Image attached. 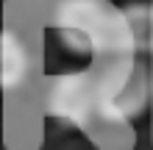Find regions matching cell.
I'll use <instances>...</instances> for the list:
<instances>
[{
  "label": "cell",
  "mask_w": 153,
  "mask_h": 150,
  "mask_svg": "<svg viewBox=\"0 0 153 150\" xmlns=\"http://www.w3.org/2000/svg\"><path fill=\"white\" fill-rule=\"evenodd\" d=\"M53 28L61 42L92 58L148 53V6L111 0H56Z\"/></svg>",
  "instance_id": "1"
},
{
  "label": "cell",
  "mask_w": 153,
  "mask_h": 150,
  "mask_svg": "<svg viewBox=\"0 0 153 150\" xmlns=\"http://www.w3.org/2000/svg\"><path fill=\"white\" fill-rule=\"evenodd\" d=\"M97 120L103 125L123 128L134 122L150 103V75L139 56L100 58L95 67Z\"/></svg>",
  "instance_id": "2"
},
{
  "label": "cell",
  "mask_w": 153,
  "mask_h": 150,
  "mask_svg": "<svg viewBox=\"0 0 153 150\" xmlns=\"http://www.w3.org/2000/svg\"><path fill=\"white\" fill-rule=\"evenodd\" d=\"M45 111L53 120L89 131L97 120V98H95V67L59 72L48 81Z\"/></svg>",
  "instance_id": "3"
},
{
  "label": "cell",
  "mask_w": 153,
  "mask_h": 150,
  "mask_svg": "<svg viewBox=\"0 0 153 150\" xmlns=\"http://www.w3.org/2000/svg\"><path fill=\"white\" fill-rule=\"evenodd\" d=\"M31 75V50L17 31L0 28V92L14 95Z\"/></svg>",
  "instance_id": "4"
},
{
  "label": "cell",
  "mask_w": 153,
  "mask_h": 150,
  "mask_svg": "<svg viewBox=\"0 0 153 150\" xmlns=\"http://www.w3.org/2000/svg\"><path fill=\"white\" fill-rule=\"evenodd\" d=\"M148 53L153 56V3H148Z\"/></svg>",
  "instance_id": "5"
}]
</instances>
